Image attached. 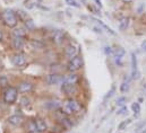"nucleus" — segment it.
<instances>
[{"instance_id":"obj_12","label":"nucleus","mask_w":146,"mask_h":133,"mask_svg":"<svg viewBox=\"0 0 146 133\" xmlns=\"http://www.w3.org/2000/svg\"><path fill=\"white\" fill-rule=\"evenodd\" d=\"M78 80H79V77H78L76 73L72 72L70 74H68V76L65 77L62 84H68V85H73V86H75V85L78 82Z\"/></svg>"},{"instance_id":"obj_24","label":"nucleus","mask_w":146,"mask_h":133,"mask_svg":"<svg viewBox=\"0 0 146 133\" xmlns=\"http://www.w3.org/2000/svg\"><path fill=\"white\" fill-rule=\"evenodd\" d=\"M131 109H133V112L135 114H139L141 113V105H139V103H137V101L131 104Z\"/></svg>"},{"instance_id":"obj_32","label":"nucleus","mask_w":146,"mask_h":133,"mask_svg":"<svg viewBox=\"0 0 146 133\" xmlns=\"http://www.w3.org/2000/svg\"><path fill=\"white\" fill-rule=\"evenodd\" d=\"M66 2H67L69 6H74V7H77V8L79 7V5H78L75 0H66Z\"/></svg>"},{"instance_id":"obj_36","label":"nucleus","mask_w":146,"mask_h":133,"mask_svg":"<svg viewBox=\"0 0 146 133\" xmlns=\"http://www.w3.org/2000/svg\"><path fill=\"white\" fill-rule=\"evenodd\" d=\"M94 1H95V3H96L100 8H102V1H101V0H94Z\"/></svg>"},{"instance_id":"obj_39","label":"nucleus","mask_w":146,"mask_h":133,"mask_svg":"<svg viewBox=\"0 0 146 133\" xmlns=\"http://www.w3.org/2000/svg\"><path fill=\"white\" fill-rule=\"evenodd\" d=\"M143 50H144V51H146V46H144V49H143Z\"/></svg>"},{"instance_id":"obj_38","label":"nucleus","mask_w":146,"mask_h":133,"mask_svg":"<svg viewBox=\"0 0 146 133\" xmlns=\"http://www.w3.org/2000/svg\"><path fill=\"white\" fill-rule=\"evenodd\" d=\"M2 38H3V34H2V32L0 31V41H2Z\"/></svg>"},{"instance_id":"obj_16","label":"nucleus","mask_w":146,"mask_h":133,"mask_svg":"<svg viewBox=\"0 0 146 133\" xmlns=\"http://www.w3.org/2000/svg\"><path fill=\"white\" fill-rule=\"evenodd\" d=\"M30 45L33 47V49H35V50H43L44 49V43L43 42H41V41H38V40H31L30 41Z\"/></svg>"},{"instance_id":"obj_26","label":"nucleus","mask_w":146,"mask_h":133,"mask_svg":"<svg viewBox=\"0 0 146 133\" xmlns=\"http://www.w3.org/2000/svg\"><path fill=\"white\" fill-rule=\"evenodd\" d=\"M17 16H18L23 22H25L27 18H30L29 15H27V13H25V11H23V10H18V11H17Z\"/></svg>"},{"instance_id":"obj_10","label":"nucleus","mask_w":146,"mask_h":133,"mask_svg":"<svg viewBox=\"0 0 146 133\" xmlns=\"http://www.w3.org/2000/svg\"><path fill=\"white\" fill-rule=\"evenodd\" d=\"M52 41L57 45H61L65 41V33L62 31H54L52 34Z\"/></svg>"},{"instance_id":"obj_25","label":"nucleus","mask_w":146,"mask_h":133,"mask_svg":"<svg viewBox=\"0 0 146 133\" xmlns=\"http://www.w3.org/2000/svg\"><path fill=\"white\" fill-rule=\"evenodd\" d=\"M8 79H7V77H5V76H0V87L1 88H6V87H8Z\"/></svg>"},{"instance_id":"obj_20","label":"nucleus","mask_w":146,"mask_h":133,"mask_svg":"<svg viewBox=\"0 0 146 133\" xmlns=\"http://www.w3.org/2000/svg\"><path fill=\"white\" fill-rule=\"evenodd\" d=\"M129 90V79H125L122 81V84L120 85V92L121 93H127Z\"/></svg>"},{"instance_id":"obj_22","label":"nucleus","mask_w":146,"mask_h":133,"mask_svg":"<svg viewBox=\"0 0 146 133\" xmlns=\"http://www.w3.org/2000/svg\"><path fill=\"white\" fill-rule=\"evenodd\" d=\"M26 129L29 130V132H30V133L37 132L36 125H35V122H34V121H31V122H29V123H27V125H26Z\"/></svg>"},{"instance_id":"obj_4","label":"nucleus","mask_w":146,"mask_h":133,"mask_svg":"<svg viewBox=\"0 0 146 133\" xmlns=\"http://www.w3.org/2000/svg\"><path fill=\"white\" fill-rule=\"evenodd\" d=\"M82 66H83V59H82V57L77 55L73 59H70V61L68 62V66H67V70L69 72H75V71L82 69Z\"/></svg>"},{"instance_id":"obj_34","label":"nucleus","mask_w":146,"mask_h":133,"mask_svg":"<svg viewBox=\"0 0 146 133\" xmlns=\"http://www.w3.org/2000/svg\"><path fill=\"white\" fill-rule=\"evenodd\" d=\"M113 92H114V87H112V89L110 90V93H108V95H107V96L104 97V99H107L108 97H111V96H112V93H113Z\"/></svg>"},{"instance_id":"obj_17","label":"nucleus","mask_w":146,"mask_h":133,"mask_svg":"<svg viewBox=\"0 0 146 133\" xmlns=\"http://www.w3.org/2000/svg\"><path fill=\"white\" fill-rule=\"evenodd\" d=\"M92 19H93L94 22H96V24H98L99 26H101L102 28H104L107 32H109V33L112 34V35H115V32H114V31H112V28H111V27H109L108 25H106V24H104L102 20H100V19H96V18H92Z\"/></svg>"},{"instance_id":"obj_13","label":"nucleus","mask_w":146,"mask_h":133,"mask_svg":"<svg viewBox=\"0 0 146 133\" xmlns=\"http://www.w3.org/2000/svg\"><path fill=\"white\" fill-rule=\"evenodd\" d=\"M34 122H35V125H36L37 132H44V131H46L48 125H46V123H45L44 120H42V119H36Z\"/></svg>"},{"instance_id":"obj_6","label":"nucleus","mask_w":146,"mask_h":133,"mask_svg":"<svg viewBox=\"0 0 146 133\" xmlns=\"http://www.w3.org/2000/svg\"><path fill=\"white\" fill-rule=\"evenodd\" d=\"M64 79H65V77L61 76L60 73H51L46 77L45 80L49 85H59V84L64 82Z\"/></svg>"},{"instance_id":"obj_18","label":"nucleus","mask_w":146,"mask_h":133,"mask_svg":"<svg viewBox=\"0 0 146 133\" xmlns=\"http://www.w3.org/2000/svg\"><path fill=\"white\" fill-rule=\"evenodd\" d=\"M128 26H129V18L128 17L121 18L120 22H119V30L120 31H125V30L128 28Z\"/></svg>"},{"instance_id":"obj_28","label":"nucleus","mask_w":146,"mask_h":133,"mask_svg":"<svg viewBox=\"0 0 146 133\" xmlns=\"http://www.w3.org/2000/svg\"><path fill=\"white\" fill-rule=\"evenodd\" d=\"M49 107L52 108V109H58L60 107V103L58 100H54V101H50L49 103Z\"/></svg>"},{"instance_id":"obj_29","label":"nucleus","mask_w":146,"mask_h":133,"mask_svg":"<svg viewBox=\"0 0 146 133\" xmlns=\"http://www.w3.org/2000/svg\"><path fill=\"white\" fill-rule=\"evenodd\" d=\"M131 123V120H127V121H123V122H121L119 125H118V130H123L127 125H129Z\"/></svg>"},{"instance_id":"obj_11","label":"nucleus","mask_w":146,"mask_h":133,"mask_svg":"<svg viewBox=\"0 0 146 133\" xmlns=\"http://www.w3.org/2000/svg\"><path fill=\"white\" fill-rule=\"evenodd\" d=\"M8 122H9V124H11V125H14V126H19V125L23 124L24 119H23L21 115H17V114H16V115H11V116H9Z\"/></svg>"},{"instance_id":"obj_27","label":"nucleus","mask_w":146,"mask_h":133,"mask_svg":"<svg viewBox=\"0 0 146 133\" xmlns=\"http://www.w3.org/2000/svg\"><path fill=\"white\" fill-rule=\"evenodd\" d=\"M30 104H31V99H30L29 97H26V96L22 97V99H21V105H22V106L27 107V106H30Z\"/></svg>"},{"instance_id":"obj_5","label":"nucleus","mask_w":146,"mask_h":133,"mask_svg":"<svg viewBox=\"0 0 146 133\" xmlns=\"http://www.w3.org/2000/svg\"><path fill=\"white\" fill-rule=\"evenodd\" d=\"M78 53H79V49H78V46L76 45V44H68L67 46H66V49H65V55L68 58V59H73L75 57H77L78 55Z\"/></svg>"},{"instance_id":"obj_30","label":"nucleus","mask_w":146,"mask_h":133,"mask_svg":"<svg viewBox=\"0 0 146 133\" xmlns=\"http://www.w3.org/2000/svg\"><path fill=\"white\" fill-rule=\"evenodd\" d=\"M127 112H128V108H127L126 106H122V107L117 112V114H118V115H123V114H126Z\"/></svg>"},{"instance_id":"obj_21","label":"nucleus","mask_w":146,"mask_h":133,"mask_svg":"<svg viewBox=\"0 0 146 133\" xmlns=\"http://www.w3.org/2000/svg\"><path fill=\"white\" fill-rule=\"evenodd\" d=\"M24 24H25V27H26V30H30V31H32V30H34V28H35V24H34L33 19H31V18H27V19L24 22Z\"/></svg>"},{"instance_id":"obj_37","label":"nucleus","mask_w":146,"mask_h":133,"mask_svg":"<svg viewBox=\"0 0 146 133\" xmlns=\"http://www.w3.org/2000/svg\"><path fill=\"white\" fill-rule=\"evenodd\" d=\"M120 1H122V2H125V3H129V2H133L134 0H120Z\"/></svg>"},{"instance_id":"obj_33","label":"nucleus","mask_w":146,"mask_h":133,"mask_svg":"<svg viewBox=\"0 0 146 133\" xmlns=\"http://www.w3.org/2000/svg\"><path fill=\"white\" fill-rule=\"evenodd\" d=\"M135 133H146V128L145 126H143V128H141V129L136 130V132Z\"/></svg>"},{"instance_id":"obj_23","label":"nucleus","mask_w":146,"mask_h":133,"mask_svg":"<svg viewBox=\"0 0 146 133\" xmlns=\"http://www.w3.org/2000/svg\"><path fill=\"white\" fill-rule=\"evenodd\" d=\"M61 89H62V92H64V93H66V94H68V95H69V94H72V93H73L74 86L73 85H68V84H64Z\"/></svg>"},{"instance_id":"obj_8","label":"nucleus","mask_w":146,"mask_h":133,"mask_svg":"<svg viewBox=\"0 0 146 133\" xmlns=\"http://www.w3.org/2000/svg\"><path fill=\"white\" fill-rule=\"evenodd\" d=\"M138 78V63L135 53H131V79Z\"/></svg>"},{"instance_id":"obj_14","label":"nucleus","mask_w":146,"mask_h":133,"mask_svg":"<svg viewBox=\"0 0 146 133\" xmlns=\"http://www.w3.org/2000/svg\"><path fill=\"white\" fill-rule=\"evenodd\" d=\"M13 47L15 50H17V51H21L24 47V41H23V38L14 37V40H13Z\"/></svg>"},{"instance_id":"obj_7","label":"nucleus","mask_w":146,"mask_h":133,"mask_svg":"<svg viewBox=\"0 0 146 133\" xmlns=\"http://www.w3.org/2000/svg\"><path fill=\"white\" fill-rule=\"evenodd\" d=\"M11 63L15 66H23L26 65V58L22 53H17L13 55L11 58Z\"/></svg>"},{"instance_id":"obj_15","label":"nucleus","mask_w":146,"mask_h":133,"mask_svg":"<svg viewBox=\"0 0 146 133\" xmlns=\"http://www.w3.org/2000/svg\"><path fill=\"white\" fill-rule=\"evenodd\" d=\"M13 35L14 37H19V38H24L26 35H27V32L25 28H22V27H18V28H15L13 31Z\"/></svg>"},{"instance_id":"obj_3","label":"nucleus","mask_w":146,"mask_h":133,"mask_svg":"<svg viewBox=\"0 0 146 133\" xmlns=\"http://www.w3.org/2000/svg\"><path fill=\"white\" fill-rule=\"evenodd\" d=\"M17 88H15V87H8L7 89H6V92L3 93V101L6 103V104H9V105H11V104H14L16 99H17Z\"/></svg>"},{"instance_id":"obj_35","label":"nucleus","mask_w":146,"mask_h":133,"mask_svg":"<svg viewBox=\"0 0 146 133\" xmlns=\"http://www.w3.org/2000/svg\"><path fill=\"white\" fill-rule=\"evenodd\" d=\"M106 53L107 54H112V50H111V47H106Z\"/></svg>"},{"instance_id":"obj_40","label":"nucleus","mask_w":146,"mask_h":133,"mask_svg":"<svg viewBox=\"0 0 146 133\" xmlns=\"http://www.w3.org/2000/svg\"><path fill=\"white\" fill-rule=\"evenodd\" d=\"M0 18H1V15H0Z\"/></svg>"},{"instance_id":"obj_19","label":"nucleus","mask_w":146,"mask_h":133,"mask_svg":"<svg viewBox=\"0 0 146 133\" xmlns=\"http://www.w3.org/2000/svg\"><path fill=\"white\" fill-rule=\"evenodd\" d=\"M125 53H126V51H125L122 47H117V49H114V50L112 51V54L114 55L115 59H121V58L125 55Z\"/></svg>"},{"instance_id":"obj_1","label":"nucleus","mask_w":146,"mask_h":133,"mask_svg":"<svg viewBox=\"0 0 146 133\" xmlns=\"http://www.w3.org/2000/svg\"><path fill=\"white\" fill-rule=\"evenodd\" d=\"M82 111V105L76 99L69 98L66 100V103L62 106V112L66 115H72L73 113H78Z\"/></svg>"},{"instance_id":"obj_31","label":"nucleus","mask_w":146,"mask_h":133,"mask_svg":"<svg viewBox=\"0 0 146 133\" xmlns=\"http://www.w3.org/2000/svg\"><path fill=\"white\" fill-rule=\"evenodd\" d=\"M125 101H126V98H125V97H120V98L117 99V105H118V106H123Z\"/></svg>"},{"instance_id":"obj_42","label":"nucleus","mask_w":146,"mask_h":133,"mask_svg":"<svg viewBox=\"0 0 146 133\" xmlns=\"http://www.w3.org/2000/svg\"><path fill=\"white\" fill-rule=\"evenodd\" d=\"M35 133H37V132H35Z\"/></svg>"},{"instance_id":"obj_9","label":"nucleus","mask_w":146,"mask_h":133,"mask_svg":"<svg viewBox=\"0 0 146 133\" xmlns=\"http://www.w3.org/2000/svg\"><path fill=\"white\" fill-rule=\"evenodd\" d=\"M33 90V84L29 82V81H22L17 88V92L22 93V94H26Z\"/></svg>"},{"instance_id":"obj_2","label":"nucleus","mask_w":146,"mask_h":133,"mask_svg":"<svg viewBox=\"0 0 146 133\" xmlns=\"http://www.w3.org/2000/svg\"><path fill=\"white\" fill-rule=\"evenodd\" d=\"M1 18L3 20V23L8 26V27H16L17 23H18V19H17V15L13 11V10H9V9H6L2 11L1 14Z\"/></svg>"},{"instance_id":"obj_41","label":"nucleus","mask_w":146,"mask_h":133,"mask_svg":"<svg viewBox=\"0 0 146 133\" xmlns=\"http://www.w3.org/2000/svg\"><path fill=\"white\" fill-rule=\"evenodd\" d=\"M145 88H146V86H145Z\"/></svg>"}]
</instances>
